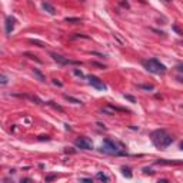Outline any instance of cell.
<instances>
[{
    "label": "cell",
    "mask_w": 183,
    "mask_h": 183,
    "mask_svg": "<svg viewBox=\"0 0 183 183\" xmlns=\"http://www.w3.org/2000/svg\"><path fill=\"white\" fill-rule=\"evenodd\" d=\"M122 173H123V175H125L127 179H130L132 176H133V175H132V170L129 169V168H125V166L122 168Z\"/></svg>",
    "instance_id": "4fadbf2b"
},
{
    "label": "cell",
    "mask_w": 183,
    "mask_h": 183,
    "mask_svg": "<svg viewBox=\"0 0 183 183\" xmlns=\"http://www.w3.org/2000/svg\"><path fill=\"white\" fill-rule=\"evenodd\" d=\"M75 144H76V147L83 149V150H92L93 149V143H92L90 139H87V137H79V139H76Z\"/></svg>",
    "instance_id": "5b68a950"
},
{
    "label": "cell",
    "mask_w": 183,
    "mask_h": 183,
    "mask_svg": "<svg viewBox=\"0 0 183 183\" xmlns=\"http://www.w3.org/2000/svg\"><path fill=\"white\" fill-rule=\"evenodd\" d=\"M100 150H102L103 153L115 155V156L125 155V150L120 147V144L116 143V142L112 140V139H105V140H103V144H102V147H100Z\"/></svg>",
    "instance_id": "7a4b0ae2"
},
{
    "label": "cell",
    "mask_w": 183,
    "mask_h": 183,
    "mask_svg": "<svg viewBox=\"0 0 183 183\" xmlns=\"http://www.w3.org/2000/svg\"><path fill=\"white\" fill-rule=\"evenodd\" d=\"M180 149H182V150H183V142H182V143H180Z\"/></svg>",
    "instance_id": "4316f807"
},
{
    "label": "cell",
    "mask_w": 183,
    "mask_h": 183,
    "mask_svg": "<svg viewBox=\"0 0 183 183\" xmlns=\"http://www.w3.org/2000/svg\"><path fill=\"white\" fill-rule=\"evenodd\" d=\"M143 172L146 173V175H147V173H149V175H153V170H152V169H147V168H144Z\"/></svg>",
    "instance_id": "7402d4cb"
},
{
    "label": "cell",
    "mask_w": 183,
    "mask_h": 183,
    "mask_svg": "<svg viewBox=\"0 0 183 183\" xmlns=\"http://www.w3.org/2000/svg\"><path fill=\"white\" fill-rule=\"evenodd\" d=\"M1 80H0V82H1V84H6V83H7V77H6V76H4V75H1Z\"/></svg>",
    "instance_id": "ffe728a7"
},
{
    "label": "cell",
    "mask_w": 183,
    "mask_h": 183,
    "mask_svg": "<svg viewBox=\"0 0 183 183\" xmlns=\"http://www.w3.org/2000/svg\"><path fill=\"white\" fill-rule=\"evenodd\" d=\"M29 42H30V43H33V44H37V46H40V47H43V46H44V43H43V42H39V40H33V39H30Z\"/></svg>",
    "instance_id": "2e32d148"
},
{
    "label": "cell",
    "mask_w": 183,
    "mask_h": 183,
    "mask_svg": "<svg viewBox=\"0 0 183 183\" xmlns=\"http://www.w3.org/2000/svg\"><path fill=\"white\" fill-rule=\"evenodd\" d=\"M73 73H75L76 76H79V77H86V76L83 75V72H82V70H79V69H73Z\"/></svg>",
    "instance_id": "5bb4252c"
},
{
    "label": "cell",
    "mask_w": 183,
    "mask_h": 183,
    "mask_svg": "<svg viewBox=\"0 0 183 183\" xmlns=\"http://www.w3.org/2000/svg\"><path fill=\"white\" fill-rule=\"evenodd\" d=\"M165 1H172V0H165Z\"/></svg>",
    "instance_id": "83f0119b"
},
{
    "label": "cell",
    "mask_w": 183,
    "mask_h": 183,
    "mask_svg": "<svg viewBox=\"0 0 183 183\" xmlns=\"http://www.w3.org/2000/svg\"><path fill=\"white\" fill-rule=\"evenodd\" d=\"M82 182H92V179L90 177H83V179H80Z\"/></svg>",
    "instance_id": "cb8c5ba5"
},
{
    "label": "cell",
    "mask_w": 183,
    "mask_h": 183,
    "mask_svg": "<svg viewBox=\"0 0 183 183\" xmlns=\"http://www.w3.org/2000/svg\"><path fill=\"white\" fill-rule=\"evenodd\" d=\"M66 22L72 23V25H77V23L82 22V19H79V17H66Z\"/></svg>",
    "instance_id": "8fae6325"
},
{
    "label": "cell",
    "mask_w": 183,
    "mask_h": 183,
    "mask_svg": "<svg viewBox=\"0 0 183 183\" xmlns=\"http://www.w3.org/2000/svg\"><path fill=\"white\" fill-rule=\"evenodd\" d=\"M49 103H50V105H52L53 107H56L57 110H60V112H63V107H62V106H59V105H54V102H49Z\"/></svg>",
    "instance_id": "d6986e66"
},
{
    "label": "cell",
    "mask_w": 183,
    "mask_h": 183,
    "mask_svg": "<svg viewBox=\"0 0 183 183\" xmlns=\"http://www.w3.org/2000/svg\"><path fill=\"white\" fill-rule=\"evenodd\" d=\"M42 7H43L49 14H56V9L53 7L49 1H43V3H42Z\"/></svg>",
    "instance_id": "ba28073f"
},
{
    "label": "cell",
    "mask_w": 183,
    "mask_h": 183,
    "mask_svg": "<svg viewBox=\"0 0 183 183\" xmlns=\"http://www.w3.org/2000/svg\"><path fill=\"white\" fill-rule=\"evenodd\" d=\"M57 177V175H49L47 177H46V182H52V180H54Z\"/></svg>",
    "instance_id": "ac0fdd59"
},
{
    "label": "cell",
    "mask_w": 183,
    "mask_h": 183,
    "mask_svg": "<svg viewBox=\"0 0 183 183\" xmlns=\"http://www.w3.org/2000/svg\"><path fill=\"white\" fill-rule=\"evenodd\" d=\"M33 75H34V76H36L37 79H39L40 82H46V77H44V75H43V73L40 72L39 69H33Z\"/></svg>",
    "instance_id": "9c48e42d"
},
{
    "label": "cell",
    "mask_w": 183,
    "mask_h": 183,
    "mask_svg": "<svg viewBox=\"0 0 183 183\" xmlns=\"http://www.w3.org/2000/svg\"><path fill=\"white\" fill-rule=\"evenodd\" d=\"M53 84H56V86H59V87H62V86H63L60 82H57V79H53Z\"/></svg>",
    "instance_id": "44dd1931"
},
{
    "label": "cell",
    "mask_w": 183,
    "mask_h": 183,
    "mask_svg": "<svg viewBox=\"0 0 183 183\" xmlns=\"http://www.w3.org/2000/svg\"><path fill=\"white\" fill-rule=\"evenodd\" d=\"M66 100H69V102H72V103H75V105H82V100H79V99H75V97H72V96H65Z\"/></svg>",
    "instance_id": "7c38bea8"
},
{
    "label": "cell",
    "mask_w": 183,
    "mask_h": 183,
    "mask_svg": "<svg viewBox=\"0 0 183 183\" xmlns=\"http://www.w3.org/2000/svg\"><path fill=\"white\" fill-rule=\"evenodd\" d=\"M140 87H142V89H144V90H153V89H155L152 84H142Z\"/></svg>",
    "instance_id": "e0dca14e"
},
{
    "label": "cell",
    "mask_w": 183,
    "mask_h": 183,
    "mask_svg": "<svg viewBox=\"0 0 183 183\" xmlns=\"http://www.w3.org/2000/svg\"><path fill=\"white\" fill-rule=\"evenodd\" d=\"M49 139H50L49 136H40L39 137V140H49Z\"/></svg>",
    "instance_id": "603a6c76"
},
{
    "label": "cell",
    "mask_w": 183,
    "mask_h": 183,
    "mask_svg": "<svg viewBox=\"0 0 183 183\" xmlns=\"http://www.w3.org/2000/svg\"><path fill=\"white\" fill-rule=\"evenodd\" d=\"M14 23H16V19H14L13 16H7V17H6L4 27H6V33H7V36H10L12 32L14 30Z\"/></svg>",
    "instance_id": "52a82bcc"
},
{
    "label": "cell",
    "mask_w": 183,
    "mask_h": 183,
    "mask_svg": "<svg viewBox=\"0 0 183 183\" xmlns=\"http://www.w3.org/2000/svg\"><path fill=\"white\" fill-rule=\"evenodd\" d=\"M23 182H32V179H22V183Z\"/></svg>",
    "instance_id": "484cf974"
},
{
    "label": "cell",
    "mask_w": 183,
    "mask_h": 183,
    "mask_svg": "<svg viewBox=\"0 0 183 183\" xmlns=\"http://www.w3.org/2000/svg\"><path fill=\"white\" fill-rule=\"evenodd\" d=\"M176 69H177L179 72H183V65H179L177 67H176Z\"/></svg>",
    "instance_id": "d4e9b609"
},
{
    "label": "cell",
    "mask_w": 183,
    "mask_h": 183,
    "mask_svg": "<svg viewBox=\"0 0 183 183\" xmlns=\"http://www.w3.org/2000/svg\"><path fill=\"white\" fill-rule=\"evenodd\" d=\"M143 66L146 67V70H149L153 75H165L168 72L166 66L163 63H160L157 59H149V60H143Z\"/></svg>",
    "instance_id": "3957f363"
},
{
    "label": "cell",
    "mask_w": 183,
    "mask_h": 183,
    "mask_svg": "<svg viewBox=\"0 0 183 183\" xmlns=\"http://www.w3.org/2000/svg\"><path fill=\"white\" fill-rule=\"evenodd\" d=\"M152 143L155 144L159 149H166L168 146L173 143V136H170L165 129H157L150 134Z\"/></svg>",
    "instance_id": "6da1fadb"
},
{
    "label": "cell",
    "mask_w": 183,
    "mask_h": 183,
    "mask_svg": "<svg viewBox=\"0 0 183 183\" xmlns=\"http://www.w3.org/2000/svg\"><path fill=\"white\" fill-rule=\"evenodd\" d=\"M86 79L89 80V83H90L92 86L94 87V89H97V90H102V92H105L107 90V86H106V83L102 80V79H99V77H96V76H86Z\"/></svg>",
    "instance_id": "277c9868"
},
{
    "label": "cell",
    "mask_w": 183,
    "mask_h": 183,
    "mask_svg": "<svg viewBox=\"0 0 183 183\" xmlns=\"http://www.w3.org/2000/svg\"><path fill=\"white\" fill-rule=\"evenodd\" d=\"M50 56L53 57V60H56L57 63H60V65H79V62H73V60H69V59H66L63 56H60V54H57V53H53L50 52Z\"/></svg>",
    "instance_id": "8992f818"
},
{
    "label": "cell",
    "mask_w": 183,
    "mask_h": 183,
    "mask_svg": "<svg viewBox=\"0 0 183 183\" xmlns=\"http://www.w3.org/2000/svg\"><path fill=\"white\" fill-rule=\"evenodd\" d=\"M125 99L129 100V102H132V103H136V97H133L132 94H125Z\"/></svg>",
    "instance_id": "9a60e30c"
},
{
    "label": "cell",
    "mask_w": 183,
    "mask_h": 183,
    "mask_svg": "<svg viewBox=\"0 0 183 183\" xmlns=\"http://www.w3.org/2000/svg\"><path fill=\"white\" fill-rule=\"evenodd\" d=\"M96 179H97V180H102V182H109V180H110V177L106 176L105 173H102V172H99V173L96 175Z\"/></svg>",
    "instance_id": "30bf717a"
}]
</instances>
